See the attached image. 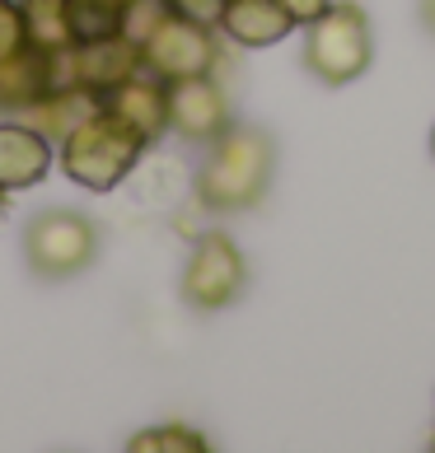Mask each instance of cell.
<instances>
[{"label": "cell", "instance_id": "1", "mask_svg": "<svg viewBox=\"0 0 435 453\" xmlns=\"http://www.w3.org/2000/svg\"><path fill=\"white\" fill-rule=\"evenodd\" d=\"M272 173H276L272 136L253 127H225L215 141H206V159L197 164L192 178V196L211 215H239L267 196Z\"/></svg>", "mask_w": 435, "mask_h": 453}, {"label": "cell", "instance_id": "2", "mask_svg": "<svg viewBox=\"0 0 435 453\" xmlns=\"http://www.w3.org/2000/svg\"><path fill=\"white\" fill-rule=\"evenodd\" d=\"M145 141L131 131L113 108H89L80 122L57 141V164L61 173L85 192H113L141 169L145 159Z\"/></svg>", "mask_w": 435, "mask_h": 453}, {"label": "cell", "instance_id": "3", "mask_svg": "<svg viewBox=\"0 0 435 453\" xmlns=\"http://www.w3.org/2000/svg\"><path fill=\"white\" fill-rule=\"evenodd\" d=\"M305 71L319 80V85H351L370 71L375 61V28L370 14H365L356 0H332L319 19L305 24Z\"/></svg>", "mask_w": 435, "mask_h": 453}, {"label": "cell", "instance_id": "4", "mask_svg": "<svg viewBox=\"0 0 435 453\" xmlns=\"http://www.w3.org/2000/svg\"><path fill=\"white\" fill-rule=\"evenodd\" d=\"M141 47V71L169 80H188V75H211L221 61V38L211 24L183 19L174 10H155L141 33H131Z\"/></svg>", "mask_w": 435, "mask_h": 453}, {"label": "cell", "instance_id": "5", "mask_svg": "<svg viewBox=\"0 0 435 453\" xmlns=\"http://www.w3.org/2000/svg\"><path fill=\"white\" fill-rule=\"evenodd\" d=\"M98 257V229L80 211H38L24 225V262L43 280H66Z\"/></svg>", "mask_w": 435, "mask_h": 453}, {"label": "cell", "instance_id": "6", "mask_svg": "<svg viewBox=\"0 0 435 453\" xmlns=\"http://www.w3.org/2000/svg\"><path fill=\"white\" fill-rule=\"evenodd\" d=\"M244 285H248V262L239 243L221 229H206L192 243L188 262H183V285H178L183 299L202 313H215V309H229L244 295Z\"/></svg>", "mask_w": 435, "mask_h": 453}, {"label": "cell", "instance_id": "7", "mask_svg": "<svg viewBox=\"0 0 435 453\" xmlns=\"http://www.w3.org/2000/svg\"><path fill=\"white\" fill-rule=\"evenodd\" d=\"M136 71H141V47L131 33L98 38V42H75L57 57V85H71L80 94H89L94 104H104V98Z\"/></svg>", "mask_w": 435, "mask_h": 453}, {"label": "cell", "instance_id": "8", "mask_svg": "<svg viewBox=\"0 0 435 453\" xmlns=\"http://www.w3.org/2000/svg\"><path fill=\"white\" fill-rule=\"evenodd\" d=\"M229 127V98L211 75L169 80V131L178 141L206 145Z\"/></svg>", "mask_w": 435, "mask_h": 453}, {"label": "cell", "instance_id": "9", "mask_svg": "<svg viewBox=\"0 0 435 453\" xmlns=\"http://www.w3.org/2000/svg\"><path fill=\"white\" fill-rule=\"evenodd\" d=\"M57 164V145L43 136L38 127L19 122V117H5L0 122V192H28L52 173Z\"/></svg>", "mask_w": 435, "mask_h": 453}, {"label": "cell", "instance_id": "10", "mask_svg": "<svg viewBox=\"0 0 435 453\" xmlns=\"http://www.w3.org/2000/svg\"><path fill=\"white\" fill-rule=\"evenodd\" d=\"M104 108H113L145 145L169 136V85L150 71H136L131 80H122V85L104 98Z\"/></svg>", "mask_w": 435, "mask_h": 453}, {"label": "cell", "instance_id": "11", "mask_svg": "<svg viewBox=\"0 0 435 453\" xmlns=\"http://www.w3.org/2000/svg\"><path fill=\"white\" fill-rule=\"evenodd\" d=\"M52 89H57V52L24 47L14 57H0V112L5 117H24Z\"/></svg>", "mask_w": 435, "mask_h": 453}, {"label": "cell", "instance_id": "12", "mask_svg": "<svg viewBox=\"0 0 435 453\" xmlns=\"http://www.w3.org/2000/svg\"><path fill=\"white\" fill-rule=\"evenodd\" d=\"M215 28L239 47H276L295 33V19L276 5V0H225Z\"/></svg>", "mask_w": 435, "mask_h": 453}, {"label": "cell", "instance_id": "13", "mask_svg": "<svg viewBox=\"0 0 435 453\" xmlns=\"http://www.w3.org/2000/svg\"><path fill=\"white\" fill-rule=\"evenodd\" d=\"M141 5H145V0H141ZM131 14H136V0H66L71 47L75 42H98V38L131 33Z\"/></svg>", "mask_w": 435, "mask_h": 453}, {"label": "cell", "instance_id": "14", "mask_svg": "<svg viewBox=\"0 0 435 453\" xmlns=\"http://www.w3.org/2000/svg\"><path fill=\"white\" fill-rule=\"evenodd\" d=\"M89 108H98L89 94H80V89H71V85H57L52 94H43L38 104H33V108L24 112V122H28V127H38L43 136L57 145V141H61L66 131H71V127H75Z\"/></svg>", "mask_w": 435, "mask_h": 453}, {"label": "cell", "instance_id": "15", "mask_svg": "<svg viewBox=\"0 0 435 453\" xmlns=\"http://www.w3.org/2000/svg\"><path fill=\"white\" fill-rule=\"evenodd\" d=\"M24 10V28H28V47L43 52H66L71 47V28H66V0H19Z\"/></svg>", "mask_w": 435, "mask_h": 453}, {"label": "cell", "instance_id": "16", "mask_svg": "<svg viewBox=\"0 0 435 453\" xmlns=\"http://www.w3.org/2000/svg\"><path fill=\"white\" fill-rule=\"evenodd\" d=\"M131 453H206V434L197 426H183V421H169V426H150V430H136L127 440Z\"/></svg>", "mask_w": 435, "mask_h": 453}, {"label": "cell", "instance_id": "17", "mask_svg": "<svg viewBox=\"0 0 435 453\" xmlns=\"http://www.w3.org/2000/svg\"><path fill=\"white\" fill-rule=\"evenodd\" d=\"M24 47H28V28H24L19 0H0V57H14Z\"/></svg>", "mask_w": 435, "mask_h": 453}, {"label": "cell", "instance_id": "18", "mask_svg": "<svg viewBox=\"0 0 435 453\" xmlns=\"http://www.w3.org/2000/svg\"><path fill=\"white\" fill-rule=\"evenodd\" d=\"M159 10H174L183 14V19H197V24H221V10H225V0H159Z\"/></svg>", "mask_w": 435, "mask_h": 453}, {"label": "cell", "instance_id": "19", "mask_svg": "<svg viewBox=\"0 0 435 453\" xmlns=\"http://www.w3.org/2000/svg\"><path fill=\"white\" fill-rule=\"evenodd\" d=\"M276 5H281V10H286L291 19H295V28H305L309 19H319V14L332 5V0H276Z\"/></svg>", "mask_w": 435, "mask_h": 453}, {"label": "cell", "instance_id": "20", "mask_svg": "<svg viewBox=\"0 0 435 453\" xmlns=\"http://www.w3.org/2000/svg\"><path fill=\"white\" fill-rule=\"evenodd\" d=\"M422 24L435 33V0H422Z\"/></svg>", "mask_w": 435, "mask_h": 453}, {"label": "cell", "instance_id": "21", "mask_svg": "<svg viewBox=\"0 0 435 453\" xmlns=\"http://www.w3.org/2000/svg\"><path fill=\"white\" fill-rule=\"evenodd\" d=\"M0 220H5V192H0Z\"/></svg>", "mask_w": 435, "mask_h": 453}, {"label": "cell", "instance_id": "22", "mask_svg": "<svg viewBox=\"0 0 435 453\" xmlns=\"http://www.w3.org/2000/svg\"><path fill=\"white\" fill-rule=\"evenodd\" d=\"M431 155H435V127H431Z\"/></svg>", "mask_w": 435, "mask_h": 453}]
</instances>
